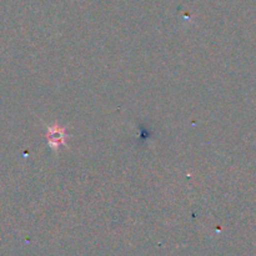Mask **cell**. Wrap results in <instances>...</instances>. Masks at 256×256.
Here are the masks:
<instances>
[{"label": "cell", "mask_w": 256, "mask_h": 256, "mask_svg": "<svg viewBox=\"0 0 256 256\" xmlns=\"http://www.w3.org/2000/svg\"><path fill=\"white\" fill-rule=\"evenodd\" d=\"M64 130L62 128H50L49 134H48V139L52 146H58V145L64 142Z\"/></svg>", "instance_id": "6da1fadb"}]
</instances>
